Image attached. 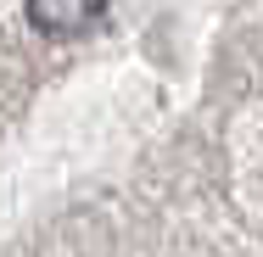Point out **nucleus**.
<instances>
[{"instance_id": "1", "label": "nucleus", "mask_w": 263, "mask_h": 257, "mask_svg": "<svg viewBox=\"0 0 263 257\" xmlns=\"http://www.w3.org/2000/svg\"><path fill=\"white\" fill-rule=\"evenodd\" d=\"M28 6V23L51 39H73V34H90L101 23L106 0H23Z\"/></svg>"}]
</instances>
